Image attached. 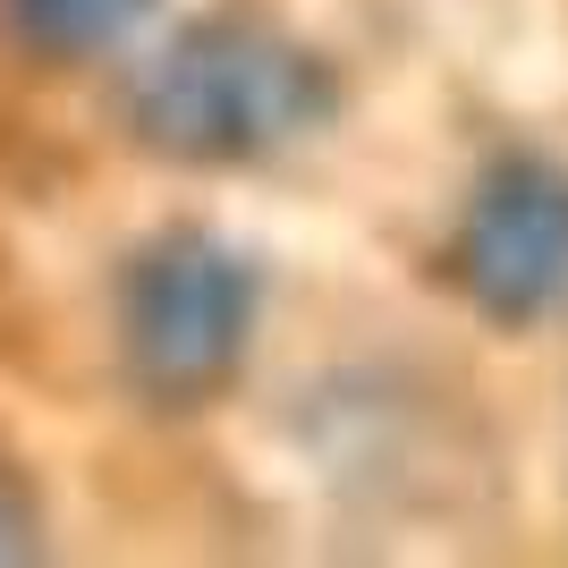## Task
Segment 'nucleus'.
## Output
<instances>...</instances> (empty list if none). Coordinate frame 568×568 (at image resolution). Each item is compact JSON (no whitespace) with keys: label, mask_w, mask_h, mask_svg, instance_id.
Returning a JSON list of instances; mask_svg holds the SVG:
<instances>
[{"label":"nucleus","mask_w":568,"mask_h":568,"mask_svg":"<svg viewBox=\"0 0 568 568\" xmlns=\"http://www.w3.org/2000/svg\"><path fill=\"white\" fill-rule=\"evenodd\" d=\"M339 111V77L263 18H195L136 60L119 119L144 153L187 170H237L306 144Z\"/></svg>","instance_id":"f257e3e1"},{"label":"nucleus","mask_w":568,"mask_h":568,"mask_svg":"<svg viewBox=\"0 0 568 568\" xmlns=\"http://www.w3.org/2000/svg\"><path fill=\"white\" fill-rule=\"evenodd\" d=\"M263 281L213 230H162L119 272V356L153 407H204L255 339Z\"/></svg>","instance_id":"f03ea898"},{"label":"nucleus","mask_w":568,"mask_h":568,"mask_svg":"<svg viewBox=\"0 0 568 568\" xmlns=\"http://www.w3.org/2000/svg\"><path fill=\"white\" fill-rule=\"evenodd\" d=\"M450 281L500 332L568 306V170L551 153H500L475 179L450 230Z\"/></svg>","instance_id":"7ed1b4c3"},{"label":"nucleus","mask_w":568,"mask_h":568,"mask_svg":"<svg viewBox=\"0 0 568 568\" xmlns=\"http://www.w3.org/2000/svg\"><path fill=\"white\" fill-rule=\"evenodd\" d=\"M0 18L34 60H94L153 18V0H0Z\"/></svg>","instance_id":"20e7f679"},{"label":"nucleus","mask_w":568,"mask_h":568,"mask_svg":"<svg viewBox=\"0 0 568 568\" xmlns=\"http://www.w3.org/2000/svg\"><path fill=\"white\" fill-rule=\"evenodd\" d=\"M43 551V518H34V493L0 467V560H34Z\"/></svg>","instance_id":"39448f33"}]
</instances>
